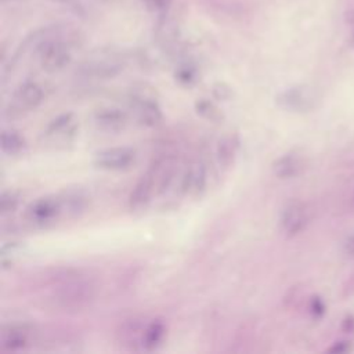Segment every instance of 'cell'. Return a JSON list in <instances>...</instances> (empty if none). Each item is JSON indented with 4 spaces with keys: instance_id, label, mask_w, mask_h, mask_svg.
Listing matches in <instances>:
<instances>
[{
    "instance_id": "obj_1",
    "label": "cell",
    "mask_w": 354,
    "mask_h": 354,
    "mask_svg": "<svg viewBox=\"0 0 354 354\" xmlns=\"http://www.w3.org/2000/svg\"><path fill=\"white\" fill-rule=\"evenodd\" d=\"M51 296L64 310H82L94 300L95 285L83 275L66 272L55 278Z\"/></svg>"
},
{
    "instance_id": "obj_2",
    "label": "cell",
    "mask_w": 354,
    "mask_h": 354,
    "mask_svg": "<svg viewBox=\"0 0 354 354\" xmlns=\"http://www.w3.org/2000/svg\"><path fill=\"white\" fill-rule=\"evenodd\" d=\"M123 71V61L115 54H100L83 61L77 73L87 79H111Z\"/></svg>"
},
{
    "instance_id": "obj_3",
    "label": "cell",
    "mask_w": 354,
    "mask_h": 354,
    "mask_svg": "<svg viewBox=\"0 0 354 354\" xmlns=\"http://www.w3.org/2000/svg\"><path fill=\"white\" fill-rule=\"evenodd\" d=\"M44 100L43 87L33 80L24 82L12 95L7 113L10 116H19L25 112L36 109Z\"/></svg>"
},
{
    "instance_id": "obj_4",
    "label": "cell",
    "mask_w": 354,
    "mask_h": 354,
    "mask_svg": "<svg viewBox=\"0 0 354 354\" xmlns=\"http://www.w3.org/2000/svg\"><path fill=\"white\" fill-rule=\"evenodd\" d=\"M64 212L61 196H43L32 202L25 210V218L35 225H47Z\"/></svg>"
},
{
    "instance_id": "obj_5",
    "label": "cell",
    "mask_w": 354,
    "mask_h": 354,
    "mask_svg": "<svg viewBox=\"0 0 354 354\" xmlns=\"http://www.w3.org/2000/svg\"><path fill=\"white\" fill-rule=\"evenodd\" d=\"M277 102L290 112H308L315 106L317 94L307 86H295L278 94Z\"/></svg>"
},
{
    "instance_id": "obj_6",
    "label": "cell",
    "mask_w": 354,
    "mask_h": 354,
    "mask_svg": "<svg viewBox=\"0 0 354 354\" xmlns=\"http://www.w3.org/2000/svg\"><path fill=\"white\" fill-rule=\"evenodd\" d=\"M36 330L29 324H10L1 326L0 347L6 351L24 350L33 343Z\"/></svg>"
},
{
    "instance_id": "obj_7",
    "label": "cell",
    "mask_w": 354,
    "mask_h": 354,
    "mask_svg": "<svg viewBox=\"0 0 354 354\" xmlns=\"http://www.w3.org/2000/svg\"><path fill=\"white\" fill-rule=\"evenodd\" d=\"M131 94L137 120L147 127L158 126L163 119L162 109L158 101L152 95H148L149 93L144 91V86H141L140 88H134Z\"/></svg>"
},
{
    "instance_id": "obj_8",
    "label": "cell",
    "mask_w": 354,
    "mask_h": 354,
    "mask_svg": "<svg viewBox=\"0 0 354 354\" xmlns=\"http://www.w3.org/2000/svg\"><path fill=\"white\" fill-rule=\"evenodd\" d=\"M158 176H159V160H156L134 185L129 198V205L131 209L140 210L151 202L152 195L155 194V191H158L156 188Z\"/></svg>"
},
{
    "instance_id": "obj_9",
    "label": "cell",
    "mask_w": 354,
    "mask_h": 354,
    "mask_svg": "<svg viewBox=\"0 0 354 354\" xmlns=\"http://www.w3.org/2000/svg\"><path fill=\"white\" fill-rule=\"evenodd\" d=\"M136 160V151L129 147H112L94 155V165L102 170H124Z\"/></svg>"
},
{
    "instance_id": "obj_10",
    "label": "cell",
    "mask_w": 354,
    "mask_h": 354,
    "mask_svg": "<svg viewBox=\"0 0 354 354\" xmlns=\"http://www.w3.org/2000/svg\"><path fill=\"white\" fill-rule=\"evenodd\" d=\"M308 224V210L301 202H290L281 213L279 227L285 236L300 234Z\"/></svg>"
},
{
    "instance_id": "obj_11",
    "label": "cell",
    "mask_w": 354,
    "mask_h": 354,
    "mask_svg": "<svg viewBox=\"0 0 354 354\" xmlns=\"http://www.w3.org/2000/svg\"><path fill=\"white\" fill-rule=\"evenodd\" d=\"M180 35L181 32L177 19L169 11L159 14L153 28V37L158 46L163 50H171L178 44Z\"/></svg>"
},
{
    "instance_id": "obj_12",
    "label": "cell",
    "mask_w": 354,
    "mask_h": 354,
    "mask_svg": "<svg viewBox=\"0 0 354 354\" xmlns=\"http://www.w3.org/2000/svg\"><path fill=\"white\" fill-rule=\"evenodd\" d=\"M147 322L138 318L124 321L118 329V337L122 346L130 350H142V335Z\"/></svg>"
},
{
    "instance_id": "obj_13",
    "label": "cell",
    "mask_w": 354,
    "mask_h": 354,
    "mask_svg": "<svg viewBox=\"0 0 354 354\" xmlns=\"http://www.w3.org/2000/svg\"><path fill=\"white\" fill-rule=\"evenodd\" d=\"M95 126L106 133H118L124 129L127 115L119 108H102L94 113Z\"/></svg>"
},
{
    "instance_id": "obj_14",
    "label": "cell",
    "mask_w": 354,
    "mask_h": 354,
    "mask_svg": "<svg viewBox=\"0 0 354 354\" xmlns=\"http://www.w3.org/2000/svg\"><path fill=\"white\" fill-rule=\"evenodd\" d=\"M205 187H206V169L203 163L195 162L187 169L181 180V191L184 194L198 196L205 191Z\"/></svg>"
},
{
    "instance_id": "obj_15",
    "label": "cell",
    "mask_w": 354,
    "mask_h": 354,
    "mask_svg": "<svg viewBox=\"0 0 354 354\" xmlns=\"http://www.w3.org/2000/svg\"><path fill=\"white\" fill-rule=\"evenodd\" d=\"M76 122L73 119V113H62L53 119L44 130V136L51 140H68L75 134Z\"/></svg>"
},
{
    "instance_id": "obj_16",
    "label": "cell",
    "mask_w": 354,
    "mask_h": 354,
    "mask_svg": "<svg viewBox=\"0 0 354 354\" xmlns=\"http://www.w3.org/2000/svg\"><path fill=\"white\" fill-rule=\"evenodd\" d=\"M271 169L278 178H293L303 170V160L295 153H285L272 162Z\"/></svg>"
},
{
    "instance_id": "obj_17",
    "label": "cell",
    "mask_w": 354,
    "mask_h": 354,
    "mask_svg": "<svg viewBox=\"0 0 354 354\" xmlns=\"http://www.w3.org/2000/svg\"><path fill=\"white\" fill-rule=\"evenodd\" d=\"M239 149V137L236 134L224 136L217 144V160L223 169L231 167Z\"/></svg>"
},
{
    "instance_id": "obj_18",
    "label": "cell",
    "mask_w": 354,
    "mask_h": 354,
    "mask_svg": "<svg viewBox=\"0 0 354 354\" xmlns=\"http://www.w3.org/2000/svg\"><path fill=\"white\" fill-rule=\"evenodd\" d=\"M166 335V325L163 321L153 319L151 322H147L144 335H142V350L152 351L158 348Z\"/></svg>"
},
{
    "instance_id": "obj_19",
    "label": "cell",
    "mask_w": 354,
    "mask_h": 354,
    "mask_svg": "<svg viewBox=\"0 0 354 354\" xmlns=\"http://www.w3.org/2000/svg\"><path fill=\"white\" fill-rule=\"evenodd\" d=\"M26 148L25 138L17 130H3L1 133V151L8 156L21 155Z\"/></svg>"
},
{
    "instance_id": "obj_20",
    "label": "cell",
    "mask_w": 354,
    "mask_h": 354,
    "mask_svg": "<svg viewBox=\"0 0 354 354\" xmlns=\"http://www.w3.org/2000/svg\"><path fill=\"white\" fill-rule=\"evenodd\" d=\"M195 111L198 115H201L203 119L209 122L218 123L224 119L223 111L210 100L207 98H199L195 101Z\"/></svg>"
},
{
    "instance_id": "obj_21",
    "label": "cell",
    "mask_w": 354,
    "mask_h": 354,
    "mask_svg": "<svg viewBox=\"0 0 354 354\" xmlns=\"http://www.w3.org/2000/svg\"><path fill=\"white\" fill-rule=\"evenodd\" d=\"M174 77L176 80L181 84V86H192L196 83L198 77H199V73H198V69L196 66L191 65V64H183L180 65L177 69H176V73H174Z\"/></svg>"
},
{
    "instance_id": "obj_22",
    "label": "cell",
    "mask_w": 354,
    "mask_h": 354,
    "mask_svg": "<svg viewBox=\"0 0 354 354\" xmlns=\"http://www.w3.org/2000/svg\"><path fill=\"white\" fill-rule=\"evenodd\" d=\"M19 205V195L14 191H4L0 196V212L3 216L11 214Z\"/></svg>"
},
{
    "instance_id": "obj_23",
    "label": "cell",
    "mask_w": 354,
    "mask_h": 354,
    "mask_svg": "<svg viewBox=\"0 0 354 354\" xmlns=\"http://www.w3.org/2000/svg\"><path fill=\"white\" fill-rule=\"evenodd\" d=\"M212 94L218 101H228L234 95V90L224 82H217L212 86Z\"/></svg>"
},
{
    "instance_id": "obj_24",
    "label": "cell",
    "mask_w": 354,
    "mask_h": 354,
    "mask_svg": "<svg viewBox=\"0 0 354 354\" xmlns=\"http://www.w3.org/2000/svg\"><path fill=\"white\" fill-rule=\"evenodd\" d=\"M142 3L149 11L162 14L165 11H169V6L171 0H142Z\"/></svg>"
},
{
    "instance_id": "obj_25",
    "label": "cell",
    "mask_w": 354,
    "mask_h": 354,
    "mask_svg": "<svg viewBox=\"0 0 354 354\" xmlns=\"http://www.w3.org/2000/svg\"><path fill=\"white\" fill-rule=\"evenodd\" d=\"M308 310H310V313L313 314V317L319 318V317H322L324 313H325V304H324V301H322L319 297H313V299L310 300Z\"/></svg>"
},
{
    "instance_id": "obj_26",
    "label": "cell",
    "mask_w": 354,
    "mask_h": 354,
    "mask_svg": "<svg viewBox=\"0 0 354 354\" xmlns=\"http://www.w3.org/2000/svg\"><path fill=\"white\" fill-rule=\"evenodd\" d=\"M344 252L354 259V235H351L344 243Z\"/></svg>"
},
{
    "instance_id": "obj_27",
    "label": "cell",
    "mask_w": 354,
    "mask_h": 354,
    "mask_svg": "<svg viewBox=\"0 0 354 354\" xmlns=\"http://www.w3.org/2000/svg\"><path fill=\"white\" fill-rule=\"evenodd\" d=\"M53 1H57V3H64V4H66V3H72L73 0H53Z\"/></svg>"
},
{
    "instance_id": "obj_28",
    "label": "cell",
    "mask_w": 354,
    "mask_h": 354,
    "mask_svg": "<svg viewBox=\"0 0 354 354\" xmlns=\"http://www.w3.org/2000/svg\"><path fill=\"white\" fill-rule=\"evenodd\" d=\"M3 3H6V1H14V0H1Z\"/></svg>"
}]
</instances>
